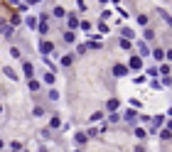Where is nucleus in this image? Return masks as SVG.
Returning <instances> with one entry per match:
<instances>
[{
	"label": "nucleus",
	"mask_w": 172,
	"mask_h": 152,
	"mask_svg": "<svg viewBox=\"0 0 172 152\" xmlns=\"http://www.w3.org/2000/svg\"><path fill=\"white\" fill-rule=\"evenodd\" d=\"M52 49H54L52 42H42V44H39V52H42V54H52Z\"/></svg>",
	"instance_id": "nucleus-1"
},
{
	"label": "nucleus",
	"mask_w": 172,
	"mask_h": 152,
	"mask_svg": "<svg viewBox=\"0 0 172 152\" xmlns=\"http://www.w3.org/2000/svg\"><path fill=\"white\" fill-rule=\"evenodd\" d=\"M126 74H128V66H123V64L113 66V76H126Z\"/></svg>",
	"instance_id": "nucleus-2"
},
{
	"label": "nucleus",
	"mask_w": 172,
	"mask_h": 152,
	"mask_svg": "<svg viewBox=\"0 0 172 152\" xmlns=\"http://www.w3.org/2000/svg\"><path fill=\"white\" fill-rule=\"evenodd\" d=\"M22 69H25V76H27V79H32V74H34V66L30 64V61H25V66H22Z\"/></svg>",
	"instance_id": "nucleus-3"
},
{
	"label": "nucleus",
	"mask_w": 172,
	"mask_h": 152,
	"mask_svg": "<svg viewBox=\"0 0 172 152\" xmlns=\"http://www.w3.org/2000/svg\"><path fill=\"white\" fill-rule=\"evenodd\" d=\"M130 69H143V59L140 57H133V59H130Z\"/></svg>",
	"instance_id": "nucleus-4"
},
{
	"label": "nucleus",
	"mask_w": 172,
	"mask_h": 152,
	"mask_svg": "<svg viewBox=\"0 0 172 152\" xmlns=\"http://www.w3.org/2000/svg\"><path fill=\"white\" fill-rule=\"evenodd\" d=\"M106 108H108V110H118V108H121V101H116V98H111V101L106 103Z\"/></svg>",
	"instance_id": "nucleus-5"
},
{
	"label": "nucleus",
	"mask_w": 172,
	"mask_h": 152,
	"mask_svg": "<svg viewBox=\"0 0 172 152\" xmlns=\"http://www.w3.org/2000/svg\"><path fill=\"white\" fill-rule=\"evenodd\" d=\"M49 27H47V20H39V34H47Z\"/></svg>",
	"instance_id": "nucleus-6"
},
{
	"label": "nucleus",
	"mask_w": 172,
	"mask_h": 152,
	"mask_svg": "<svg viewBox=\"0 0 172 152\" xmlns=\"http://www.w3.org/2000/svg\"><path fill=\"white\" fill-rule=\"evenodd\" d=\"M30 91H39V81H34V79L30 81Z\"/></svg>",
	"instance_id": "nucleus-7"
},
{
	"label": "nucleus",
	"mask_w": 172,
	"mask_h": 152,
	"mask_svg": "<svg viewBox=\"0 0 172 152\" xmlns=\"http://www.w3.org/2000/svg\"><path fill=\"white\" fill-rule=\"evenodd\" d=\"M54 15H57V17H64L66 12H64V8H54Z\"/></svg>",
	"instance_id": "nucleus-8"
},
{
	"label": "nucleus",
	"mask_w": 172,
	"mask_h": 152,
	"mask_svg": "<svg viewBox=\"0 0 172 152\" xmlns=\"http://www.w3.org/2000/svg\"><path fill=\"white\" fill-rule=\"evenodd\" d=\"M64 42H74V32H64Z\"/></svg>",
	"instance_id": "nucleus-9"
},
{
	"label": "nucleus",
	"mask_w": 172,
	"mask_h": 152,
	"mask_svg": "<svg viewBox=\"0 0 172 152\" xmlns=\"http://www.w3.org/2000/svg\"><path fill=\"white\" fill-rule=\"evenodd\" d=\"M123 37L130 39V37H133V30H128V27H126V30H123Z\"/></svg>",
	"instance_id": "nucleus-10"
},
{
	"label": "nucleus",
	"mask_w": 172,
	"mask_h": 152,
	"mask_svg": "<svg viewBox=\"0 0 172 152\" xmlns=\"http://www.w3.org/2000/svg\"><path fill=\"white\" fill-rule=\"evenodd\" d=\"M121 49H130V42H128V39H121Z\"/></svg>",
	"instance_id": "nucleus-11"
},
{
	"label": "nucleus",
	"mask_w": 172,
	"mask_h": 152,
	"mask_svg": "<svg viewBox=\"0 0 172 152\" xmlns=\"http://www.w3.org/2000/svg\"><path fill=\"white\" fill-rule=\"evenodd\" d=\"M145 54H148V44L140 42V57H145Z\"/></svg>",
	"instance_id": "nucleus-12"
},
{
	"label": "nucleus",
	"mask_w": 172,
	"mask_h": 152,
	"mask_svg": "<svg viewBox=\"0 0 172 152\" xmlns=\"http://www.w3.org/2000/svg\"><path fill=\"white\" fill-rule=\"evenodd\" d=\"M162 57H165V52H162V49H155V59H157V61H160Z\"/></svg>",
	"instance_id": "nucleus-13"
},
{
	"label": "nucleus",
	"mask_w": 172,
	"mask_h": 152,
	"mask_svg": "<svg viewBox=\"0 0 172 152\" xmlns=\"http://www.w3.org/2000/svg\"><path fill=\"white\" fill-rule=\"evenodd\" d=\"M30 3H39V0H30Z\"/></svg>",
	"instance_id": "nucleus-14"
},
{
	"label": "nucleus",
	"mask_w": 172,
	"mask_h": 152,
	"mask_svg": "<svg viewBox=\"0 0 172 152\" xmlns=\"http://www.w3.org/2000/svg\"><path fill=\"white\" fill-rule=\"evenodd\" d=\"M170 130H172V120H170Z\"/></svg>",
	"instance_id": "nucleus-15"
},
{
	"label": "nucleus",
	"mask_w": 172,
	"mask_h": 152,
	"mask_svg": "<svg viewBox=\"0 0 172 152\" xmlns=\"http://www.w3.org/2000/svg\"><path fill=\"white\" fill-rule=\"evenodd\" d=\"M0 147H3V140H0Z\"/></svg>",
	"instance_id": "nucleus-16"
},
{
	"label": "nucleus",
	"mask_w": 172,
	"mask_h": 152,
	"mask_svg": "<svg viewBox=\"0 0 172 152\" xmlns=\"http://www.w3.org/2000/svg\"><path fill=\"white\" fill-rule=\"evenodd\" d=\"M12 152H20V150H12Z\"/></svg>",
	"instance_id": "nucleus-17"
},
{
	"label": "nucleus",
	"mask_w": 172,
	"mask_h": 152,
	"mask_svg": "<svg viewBox=\"0 0 172 152\" xmlns=\"http://www.w3.org/2000/svg\"><path fill=\"white\" fill-rule=\"evenodd\" d=\"M39 152H44V150H39Z\"/></svg>",
	"instance_id": "nucleus-18"
},
{
	"label": "nucleus",
	"mask_w": 172,
	"mask_h": 152,
	"mask_svg": "<svg viewBox=\"0 0 172 152\" xmlns=\"http://www.w3.org/2000/svg\"><path fill=\"white\" fill-rule=\"evenodd\" d=\"M79 152H81V150H79Z\"/></svg>",
	"instance_id": "nucleus-19"
}]
</instances>
